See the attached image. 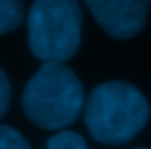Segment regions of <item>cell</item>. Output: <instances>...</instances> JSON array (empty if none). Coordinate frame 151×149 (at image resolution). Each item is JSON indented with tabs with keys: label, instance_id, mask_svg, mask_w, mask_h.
I'll use <instances>...</instances> for the list:
<instances>
[{
	"label": "cell",
	"instance_id": "1",
	"mask_svg": "<svg viewBox=\"0 0 151 149\" xmlns=\"http://www.w3.org/2000/svg\"><path fill=\"white\" fill-rule=\"evenodd\" d=\"M86 126L101 143L119 145L132 140L149 120V103L138 88L113 80L98 86L86 103Z\"/></svg>",
	"mask_w": 151,
	"mask_h": 149
},
{
	"label": "cell",
	"instance_id": "2",
	"mask_svg": "<svg viewBox=\"0 0 151 149\" xmlns=\"http://www.w3.org/2000/svg\"><path fill=\"white\" fill-rule=\"evenodd\" d=\"M82 86L63 63H44L23 90V109L37 126H69L82 109Z\"/></svg>",
	"mask_w": 151,
	"mask_h": 149
},
{
	"label": "cell",
	"instance_id": "3",
	"mask_svg": "<svg viewBox=\"0 0 151 149\" xmlns=\"http://www.w3.org/2000/svg\"><path fill=\"white\" fill-rule=\"evenodd\" d=\"M82 11L75 0H35L29 14L31 52L44 63H63L81 44Z\"/></svg>",
	"mask_w": 151,
	"mask_h": 149
},
{
	"label": "cell",
	"instance_id": "4",
	"mask_svg": "<svg viewBox=\"0 0 151 149\" xmlns=\"http://www.w3.org/2000/svg\"><path fill=\"white\" fill-rule=\"evenodd\" d=\"M98 23L115 38H132L144 29L151 0H84Z\"/></svg>",
	"mask_w": 151,
	"mask_h": 149
},
{
	"label": "cell",
	"instance_id": "5",
	"mask_svg": "<svg viewBox=\"0 0 151 149\" xmlns=\"http://www.w3.org/2000/svg\"><path fill=\"white\" fill-rule=\"evenodd\" d=\"M23 21V0H0V34L17 29Z\"/></svg>",
	"mask_w": 151,
	"mask_h": 149
},
{
	"label": "cell",
	"instance_id": "6",
	"mask_svg": "<svg viewBox=\"0 0 151 149\" xmlns=\"http://www.w3.org/2000/svg\"><path fill=\"white\" fill-rule=\"evenodd\" d=\"M46 149H88V145L82 140V136L75 132H59L48 140Z\"/></svg>",
	"mask_w": 151,
	"mask_h": 149
},
{
	"label": "cell",
	"instance_id": "7",
	"mask_svg": "<svg viewBox=\"0 0 151 149\" xmlns=\"http://www.w3.org/2000/svg\"><path fill=\"white\" fill-rule=\"evenodd\" d=\"M0 149H31L27 140L12 126H0Z\"/></svg>",
	"mask_w": 151,
	"mask_h": 149
},
{
	"label": "cell",
	"instance_id": "8",
	"mask_svg": "<svg viewBox=\"0 0 151 149\" xmlns=\"http://www.w3.org/2000/svg\"><path fill=\"white\" fill-rule=\"evenodd\" d=\"M8 103H10V82H8L6 74L0 71V117L6 113Z\"/></svg>",
	"mask_w": 151,
	"mask_h": 149
}]
</instances>
